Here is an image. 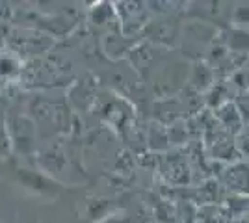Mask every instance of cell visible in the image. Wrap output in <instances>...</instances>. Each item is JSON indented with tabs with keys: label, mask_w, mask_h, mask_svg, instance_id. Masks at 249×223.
<instances>
[{
	"label": "cell",
	"mask_w": 249,
	"mask_h": 223,
	"mask_svg": "<svg viewBox=\"0 0 249 223\" xmlns=\"http://www.w3.org/2000/svg\"><path fill=\"white\" fill-rule=\"evenodd\" d=\"M0 139H4V123H2V119H0Z\"/></svg>",
	"instance_id": "obj_3"
},
{
	"label": "cell",
	"mask_w": 249,
	"mask_h": 223,
	"mask_svg": "<svg viewBox=\"0 0 249 223\" xmlns=\"http://www.w3.org/2000/svg\"><path fill=\"white\" fill-rule=\"evenodd\" d=\"M11 132H13V138L15 143H19L21 147L32 145V139H34V127L26 117H13L10 123Z\"/></svg>",
	"instance_id": "obj_1"
},
{
	"label": "cell",
	"mask_w": 249,
	"mask_h": 223,
	"mask_svg": "<svg viewBox=\"0 0 249 223\" xmlns=\"http://www.w3.org/2000/svg\"><path fill=\"white\" fill-rule=\"evenodd\" d=\"M13 67H15V64L11 62L10 58H2V60H0V73L2 74L13 73Z\"/></svg>",
	"instance_id": "obj_2"
}]
</instances>
